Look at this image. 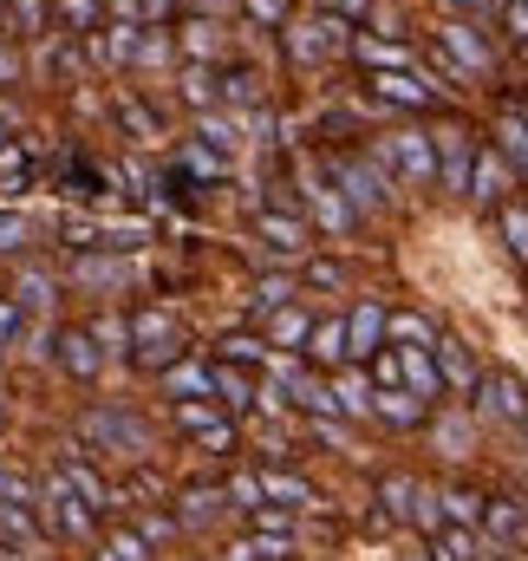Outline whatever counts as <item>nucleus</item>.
<instances>
[{
    "mask_svg": "<svg viewBox=\"0 0 528 561\" xmlns=\"http://www.w3.org/2000/svg\"><path fill=\"white\" fill-rule=\"evenodd\" d=\"M85 437H99L105 450H125V457L144 450V424L131 412H85Z\"/></svg>",
    "mask_w": 528,
    "mask_h": 561,
    "instance_id": "1",
    "label": "nucleus"
},
{
    "mask_svg": "<svg viewBox=\"0 0 528 561\" xmlns=\"http://www.w3.org/2000/svg\"><path fill=\"white\" fill-rule=\"evenodd\" d=\"M477 392H483V412H490V419H523L528 424V399H523V379H516V373H490V379H477Z\"/></svg>",
    "mask_w": 528,
    "mask_h": 561,
    "instance_id": "2",
    "label": "nucleus"
},
{
    "mask_svg": "<svg viewBox=\"0 0 528 561\" xmlns=\"http://www.w3.org/2000/svg\"><path fill=\"white\" fill-rule=\"evenodd\" d=\"M392 170L404 176V183H431V176H437L431 138H424V131H398L392 138Z\"/></svg>",
    "mask_w": 528,
    "mask_h": 561,
    "instance_id": "3",
    "label": "nucleus"
},
{
    "mask_svg": "<svg viewBox=\"0 0 528 561\" xmlns=\"http://www.w3.org/2000/svg\"><path fill=\"white\" fill-rule=\"evenodd\" d=\"M340 183H346V196H353L359 209H386V203H392V183H386L372 163H359V157L340 163Z\"/></svg>",
    "mask_w": 528,
    "mask_h": 561,
    "instance_id": "4",
    "label": "nucleus"
},
{
    "mask_svg": "<svg viewBox=\"0 0 528 561\" xmlns=\"http://www.w3.org/2000/svg\"><path fill=\"white\" fill-rule=\"evenodd\" d=\"M392 333V320L379 313V307H353V320H346V353L353 359H379V340Z\"/></svg>",
    "mask_w": 528,
    "mask_h": 561,
    "instance_id": "5",
    "label": "nucleus"
},
{
    "mask_svg": "<svg viewBox=\"0 0 528 561\" xmlns=\"http://www.w3.org/2000/svg\"><path fill=\"white\" fill-rule=\"evenodd\" d=\"M59 483H66V490H72V496H79V503H85V510H92V516H99V510H112V503H118V496H112V490H105V477H99V470H92V463H79V457H66V463H59Z\"/></svg>",
    "mask_w": 528,
    "mask_h": 561,
    "instance_id": "6",
    "label": "nucleus"
},
{
    "mask_svg": "<svg viewBox=\"0 0 528 561\" xmlns=\"http://www.w3.org/2000/svg\"><path fill=\"white\" fill-rule=\"evenodd\" d=\"M46 516H53V529H59V536H72V542H79V536H92V510H85L59 477H53V490H46Z\"/></svg>",
    "mask_w": 528,
    "mask_h": 561,
    "instance_id": "7",
    "label": "nucleus"
},
{
    "mask_svg": "<svg viewBox=\"0 0 528 561\" xmlns=\"http://www.w3.org/2000/svg\"><path fill=\"white\" fill-rule=\"evenodd\" d=\"M437 170L450 190H470V138L463 131H437Z\"/></svg>",
    "mask_w": 528,
    "mask_h": 561,
    "instance_id": "8",
    "label": "nucleus"
},
{
    "mask_svg": "<svg viewBox=\"0 0 528 561\" xmlns=\"http://www.w3.org/2000/svg\"><path fill=\"white\" fill-rule=\"evenodd\" d=\"M287 46H294L300 59H326V53H340V46H346V26H340V20H313V26H300Z\"/></svg>",
    "mask_w": 528,
    "mask_h": 561,
    "instance_id": "9",
    "label": "nucleus"
},
{
    "mask_svg": "<svg viewBox=\"0 0 528 561\" xmlns=\"http://www.w3.org/2000/svg\"><path fill=\"white\" fill-rule=\"evenodd\" d=\"M372 92L392 99V105H431V99H437V85H424V79H411V72H372Z\"/></svg>",
    "mask_w": 528,
    "mask_h": 561,
    "instance_id": "10",
    "label": "nucleus"
},
{
    "mask_svg": "<svg viewBox=\"0 0 528 561\" xmlns=\"http://www.w3.org/2000/svg\"><path fill=\"white\" fill-rule=\"evenodd\" d=\"M59 359H66V373H79V379H92L99 366H105V353H99V340L79 327V333H59Z\"/></svg>",
    "mask_w": 528,
    "mask_h": 561,
    "instance_id": "11",
    "label": "nucleus"
},
{
    "mask_svg": "<svg viewBox=\"0 0 528 561\" xmlns=\"http://www.w3.org/2000/svg\"><path fill=\"white\" fill-rule=\"evenodd\" d=\"M483 523H490V536H503L509 549H528V516L509 503V496H496V503L483 510Z\"/></svg>",
    "mask_w": 528,
    "mask_h": 561,
    "instance_id": "12",
    "label": "nucleus"
},
{
    "mask_svg": "<svg viewBox=\"0 0 528 561\" xmlns=\"http://www.w3.org/2000/svg\"><path fill=\"white\" fill-rule=\"evenodd\" d=\"M509 190V170H503V157L496 150H483L477 163H470V196H483V203H496Z\"/></svg>",
    "mask_w": 528,
    "mask_h": 561,
    "instance_id": "13",
    "label": "nucleus"
},
{
    "mask_svg": "<svg viewBox=\"0 0 528 561\" xmlns=\"http://www.w3.org/2000/svg\"><path fill=\"white\" fill-rule=\"evenodd\" d=\"M163 386H170L176 399H209V392H216V373L183 359V366H163Z\"/></svg>",
    "mask_w": 528,
    "mask_h": 561,
    "instance_id": "14",
    "label": "nucleus"
},
{
    "mask_svg": "<svg viewBox=\"0 0 528 561\" xmlns=\"http://www.w3.org/2000/svg\"><path fill=\"white\" fill-rule=\"evenodd\" d=\"M444 46H457V66H463V72H490V46L477 39V26L457 20V26L444 33Z\"/></svg>",
    "mask_w": 528,
    "mask_h": 561,
    "instance_id": "15",
    "label": "nucleus"
},
{
    "mask_svg": "<svg viewBox=\"0 0 528 561\" xmlns=\"http://www.w3.org/2000/svg\"><path fill=\"white\" fill-rule=\"evenodd\" d=\"M255 229H262V236L274 242V249H280V255H300V249H307V229H300V216H274V209H267Z\"/></svg>",
    "mask_w": 528,
    "mask_h": 561,
    "instance_id": "16",
    "label": "nucleus"
},
{
    "mask_svg": "<svg viewBox=\"0 0 528 561\" xmlns=\"http://www.w3.org/2000/svg\"><path fill=\"white\" fill-rule=\"evenodd\" d=\"M307 340H313L307 353H313L320 366H340V359H346V320H320V327H313Z\"/></svg>",
    "mask_w": 528,
    "mask_h": 561,
    "instance_id": "17",
    "label": "nucleus"
},
{
    "mask_svg": "<svg viewBox=\"0 0 528 561\" xmlns=\"http://www.w3.org/2000/svg\"><path fill=\"white\" fill-rule=\"evenodd\" d=\"M437 373L457 386V392H477V373H470V353L457 340H437Z\"/></svg>",
    "mask_w": 528,
    "mask_h": 561,
    "instance_id": "18",
    "label": "nucleus"
},
{
    "mask_svg": "<svg viewBox=\"0 0 528 561\" xmlns=\"http://www.w3.org/2000/svg\"><path fill=\"white\" fill-rule=\"evenodd\" d=\"M392 340H404V353H431L437 346L431 320H417V313H392Z\"/></svg>",
    "mask_w": 528,
    "mask_h": 561,
    "instance_id": "19",
    "label": "nucleus"
},
{
    "mask_svg": "<svg viewBox=\"0 0 528 561\" xmlns=\"http://www.w3.org/2000/svg\"><path fill=\"white\" fill-rule=\"evenodd\" d=\"M0 536H13L20 549H33V542H39V523L26 516V503H0Z\"/></svg>",
    "mask_w": 528,
    "mask_h": 561,
    "instance_id": "20",
    "label": "nucleus"
},
{
    "mask_svg": "<svg viewBox=\"0 0 528 561\" xmlns=\"http://www.w3.org/2000/svg\"><path fill=\"white\" fill-rule=\"evenodd\" d=\"M372 412H379V419H392V424H417V419H424V399H411V392H379V399H372Z\"/></svg>",
    "mask_w": 528,
    "mask_h": 561,
    "instance_id": "21",
    "label": "nucleus"
},
{
    "mask_svg": "<svg viewBox=\"0 0 528 561\" xmlns=\"http://www.w3.org/2000/svg\"><path fill=\"white\" fill-rule=\"evenodd\" d=\"M262 496H274V503H294V510H300V503H313V490H307L300 477H287V470H267V477H262Z\"/></svg>",
    "mask_w": 528,
    "mask_h": 561,
    "instance_id": "22",
    "label": "nucleus"
},
{
    "mask_svg": "<svg viewBox=\"0 0 528 561\" xmlns=\"http://www.w3.org/2000/svg\"><path fill=\"white\" fill-rule=\"evenodd\" d=\"M398 379H411V399H417V392H437L431 359H424V353H404V346H398Z\"/></svg>",
    "mask_w": 528,
    "mask_h": 561,
    "instance_id": "23",
    "label": "nucleus"
},
{
    "mask_svg": "<svg viewBox=\"0 0 528 561\" xmlns=\"http://www.w3.org/2000/svg\"><path fill=\"white\" fill-rule=\"evenodd\" d=\"M216 399H222V405H242V412H249V405H255V386H249V379H242L236 366H216Z\"/></svg>",
    "mask_w": 528,
    "mask_h": 561,
    "instance_id": "24",
    "label": "nucleus"
},
{
    "mask_svg": "<svg viewBox=\"0 0 528 561\" xmlns=\"http://www.w3.org/2000/svg\"><path fill=\"white\" fill-rule=\"evenodd\" d=\"M496 138H503V150H509V157H516V163L528 170V118H523V112H503Z\"/></svg>",
    "mask_w": 528,
    "mask_h": 561,
    "instance_id": "25",
    "label": "nucleus"
},
{
    "mask_svg": "<svg viewBox=\"0 0 528 561\" xmlns=\"http://www.w3.org/2000/svg\"><path fill=\"white\" fill-rule=\"evenodd\" d=\"M431 561H477V542H470L463 529H437V542H431Z\"/></svg>",
    "mask_w": 528,
    "mask_h": 561,
    "instance_id": "26",
    "label": "nucleus"
},
{
    "mask_svg": "<svg viewBox=\"0 0 528 561\" xmlns=\"http://www.w3.org/2000/svg\"><path fill=\"white\" fill-rule=\"evenodd\" d=\"M307 333H313V320H307L300 307H280V313H274V340H280V346H300Z\"/></svg>",
    "mask_w": 528,
    "mask_h": 561,
    "instance_id": "27",
    "label": "nucleus"
},
{
    "mask_svg": "<svg viewBox=\"0 0 528 561\" xmlns=\"http://www.w3.org/2000/svg\"><path fill=\"white\" fill-rule=\"evenodd\" d=\"M411 516H417V529L437 536V529H444V490H417V496H411Z\"/></svg>",
    "mask_w": 528,
    "mask_h": 561,
    "instance_id": "28",
    "label": "nucleus"
},
{
    "mask_svg": "<svg viewBox=\"0 0 528 561\" xmlns=\"http://www.w3.org/2000/svg\"><path fill=\"white\" fill-rule=\"evenodd\" d=\"M503 236H509V255L528 262V209H516V203L503 209Z\"/></svg>",
    "mask_w": 528,
    "mask_h": 561,
    "instance_id": "29",
    "label": "nucleus"
},
{
    "mask_svg": "<svg viewBox=\"0 0 528 561\" xmlns=\"http://www.w3.org/2000/svg\"><path fill=\"white\" fill-rule=\"evenodd\" d=\"M7 20H13V33H39L46 26V0H13Z\"/></svg>",
    "mask_w": 528,
    "mask_h": 561,
    "instance_id": "30",
    "label": "nucleus"
},
{
    "mask_svg": "<svg viewBox=\"0 0 528 561\" xmlns=\"http://www.w3.org/2000/svg\"><path fill=\"white\" fill-rule=\"evenodd\" d=\"M183 99H190L196 112H209V99H216V85H209V72H203V66H190V72H183Z\"/></svg>",
    "mask_w": 528,
    "mask_h": 561,
    "instance_id": "31",
    "label": "nucleus"
},
{
    "mask_svg": "<svg viewBox=\"0 0 528 561\" xmlns=\"http://www.w3.org/2000/svg\"><path fill=\"white\" fill-rule=\"evenodd\" d=\"M59 20H66L72 33H92V20H99V0H59Z\"/></svg>",
    "mask_w": 528,
    "mask_h": 561,
    "instance_id": "32",
    "label": "nucleus"
},
{
    "mask_svg": "<svg viewBox=\"0 0 528 561\" xmlns=\"http://www.w3.org/2000/svg\"><path fill=\"white\" fill-rule=\"evenodd\" d=\"M216 510H222L216 490H190V496H183V523H203V516H216Z\"/></svg>",
    "mask_w": 528,
    "mask_h": 561,
    "instance_id": "33",
    "label": "nucleus"
},
{
    "mask_svg": "<svg viewBox=\"0 0 528 561\" xmlns=\"http://www.w3.org/2000/svg\"><path fill=\"white\" fill-rule=\"evenodd\" d=\"M477 503H483V496H470V490H450V496H444V523H450V516H457V523H477V516H483Z\"/></svg>",
    "mask_w": 528,
    "mask_h": 561,
    "instance_id": "34",
    "label": "nucleus"
},
{
    "mask_svg": "<svg viewBox=\"0 0 528 561\" xmlns=\"http://www.w3.org/2000/svg\"><path fill=\"white\" fill-rule=\"evenodd\" d=\"M222 359H229V366H236V359H242V366H255V359H262V340L236 333V340H222Z\"/></svg>",
    "mask_w": 528,
    "mask_h": 561,
    "instance_id": "35",
    "label": "nucleus"
},
{
    "mask_svg": "<svg viewBox=\"0 0 528 561\" xmlns=\"http://www.w3.org/2000/svg\"><path fill=\"white\" fill-rule=\"evenodd\" d=\"M112 561H150V542L144 536H112V549H105Z\"/></svg>",
    "mask_w": 528,
    "mask_h": 561,
    "instance_id": "36",
    "label": "nucleus"
},
{
    "mask_svg": "<svg viewBox=\"0 0 528 561\" xmlns=\"http://www.w3.org/2000/svg\"><path fill=\"white\" fill-rule=\"evenodd\" d=\"M255 529H262V536H280V542H287V536H294V516H287V510H255Z\"/></svg>",
    "mask_w": 528,
    "mask_h": 561,
    "instance_id": "37",
    "label": "nucleus"
},
{
    "mask_svg": "<svg viewBox=\"0 0 528 561\" xmlns=\"http://www.w3.org/2000/svg\"><path fill=\"white\" fill-rule=\"evenodd\" d=\"M105 53H112V59H137V26L118 20V26H112V39H105Z\"/></svg>",
    "mask_w": 528,
    "mask_h": 561,
    "instance_id": "38",
    "label": "nucleus"
},
{
    "mask_svg": "<svg viewBox=\"0 0 528 561\" xmlns=\"http://www.w3.org/2000/svg\"><path fill=\"white\" fill-rule=\"evenodd\" d=\"M287 294H294V280H262V287H255V307L274 313V307H287Z\"/></svg>",
    "mask_w": 528,
    "mask_h": 561,
    "instance_id": "39",
    "label": "nucleus"
},
{
    "mask_svg": "<svg viewBox=\"0 0 528 561\" xmlns=\"http://www.w3.org/2000/svg\"><path fill=\"white\" fill-rule=\"evenodd\" d=\"M203 144H209V150H236V125H222V118H203Z\"/></svg>",
    "mask_w": 528,
    "mask_h": 561,
    "instance_id": "40",
    "label": "nucleus"
},
{
    "mask_svg": "<svg viewBox=\"0 0 528 561\" xmlns=\"http://www.w3.org/2000/svg\"><path fill=\"white\" fill-rule=\"evenodd\" d=\"M229 496H236L242 510H262V477H236V483H229Z\"/></svg>",
    "mask_w": 528,
    "mask_h": 561,
    "instance_id": "41",
    "label": "nucleus"
},
{
    "mask_svg": "<svg viewBox=\"0 0 528 561\" xmlns=\"http://www.w3.org/2000/svg\"><path fill=\"white\" fill-rule=\"evenodd\" d=\"M20 242H26V216L0 209V249H20Z\"/></svg>",
    "mask_w": 528,
    "mask_h": 561,
    "instance_id": "42",
    "label": "nucleus"
},
{
    "mask_svg": "<svg viewBox=\"0 0 528 561\" xmlns=\"http://www.w3.org/2000/svg\"><path fill=\"white\" fill-rule=\"evenodd\" d=\"M0 503H33V490H26V483L7 470V463H0Z\"/></svg>",
    "mask_w": 528,
    "mask_h": 561,
    "instance_id": "43",
    "label": "nucleus"
},
{
    "mask_svg": "<svg viewBox=\"0 0 528 561\" xmlns=\"http://www.w3.org/2000/svg\"><path fill=\"white\" fill-rule=\"evenodd\" d=\"M229 99L236 105H255V72H229Z\"/></svg>",
    "mask_w": 528,
    "mask_h": 561,
    "instance_id": "44",
    "label": "nucleus"
},
{
    "mask_svg": "<svg viewBox=\"0 0 528 561\" xmlns=\"http://www.w3.org/2000/svg\"><path fill=\"white\" fill-rule=\"evenodd\" d=\"M20 176H26V157L7 144V150H0V183H20Z\"/></svg>",
    "mask_w": 528,
    "mask_h": 561,
    "instance_id": "45",
    "label": "nucleus"
},
{
    "mask_svg": "<svg viewBox=\"0 0 528 561\" xmlns=\"http://www.w3.org/2000/svg\"><path fill=\"white\" fill-rule=\"evenodd\" d=\"M46 300H53V294H46V280H39V275L20 280V307H46Z\"/></svg>",
    "mask_w": 528,
    "mask_h": 561,
    "instance_id": "46",
    "label": "nucleus"
},
{
    "mask_svg": "<svg viewBox=\"0 0 528 561\" xmlns=\"http://www.w3.org/2000/svg\"><path fill=\"white\" fill-rule=\"evenodd\" d=\"M307 280H313V287H340V262H313V268H307Z\"/></svg>",
    "mask_w": 528,
    "mask_h": 561,
    "instance_id": "47",
    "label": "nucleus"
},
{
    "mask_svg": "<svg viewBox=\"0 0 528 561\" xmlns=\"http://www.w3.org/2000/svg\"><path fill=\"white\" fill-rule=\"evenodd\" d=\"M249 13L255 20H280V0H249Z\"/></svg>",
    "mask_w": 528,
    "mask_h": 561,
    "instance_id": "48",
    "label": "nucleus"
},
{
    "mask_svg": "<svg viewBox=\"0 0 528 561\" xmlns=\"http://www.w3.org/2000/svg\"><path fill=\"white\" fill-rule=\"evenodd\" d=\"M13 72H20V66H13V53L0 46V85H13Z\"/></svg>",
    "mask_w": 528,
    "mask_h": 561,
    "instance_id": "49",
    "label": "nucleus"
},
{
    "mask_svg": "<svg viewBox=\"0 0 528 561\" xmlns=\"http://www.w3.org/2000/svg\"><path fill=\"white\" fill-rule=\"evenodd\" d=\"M112 7H118V20L131 26V13H137V7H144V0H112Z\"/></svg>",
    "mask_w": 528,
    "mask_h": 561,
    "instance_id": "50",
    "label": "nucleus"
},
{
    "mask_svg": "<svg viewBox=\"0 0 528 561\" xmlns=\"http://www.w3.org/2000/svg\"><path fill=\"white\" fill-rule=\"evenodd\" d=\"M326 7H340V13H366V0H326Z\"/></svg>",
    "mask_w": 528,
    "mask_h": 561,
    "instance_id": "51",
    "label": "nucleus"
},
{
    "mask_svg": "<svg viewBox=\"0 0 528 561\" xmlns=\"http://www.w3.org/2000/svg\"><path fill=\"white\" fill-rule=\"evenodd\" d=\"M509 20H516V26H523V39H528V7H509Z\"/></svg>",
    "mask_w": 528,
    "mask_h": 561,
    "instance_id": "52",
    "label": "nucleus"
},
{
    "mask_svg": "<svg viewBox=\"0 0 528 561\" xmlns=\"http://www.w3.org/2000/svg\"><path fill=\"white\" fill-rule=\"evenodd\" d=\"M457 7H496V0H457Z\"/></svg>",
    "mask_w": 528,
    "mask_h": 561,
    "instance_id": "53",
    "label": "nucleus"
},
{
    "mask_svg": "<svg viewBox=\"0 0 528 561\" xmlns=\"http://www.w3.org/2000/svg\"><path fill=\"white\" fill-rule=\"evenodd\" d=\"M0 150H7V125H0Z\"/></svg>",
    "mask_w": 528,
    "mask_h": 561,
    "instance_id": "54",
    "label": "nucleus"
}]
</instances>
